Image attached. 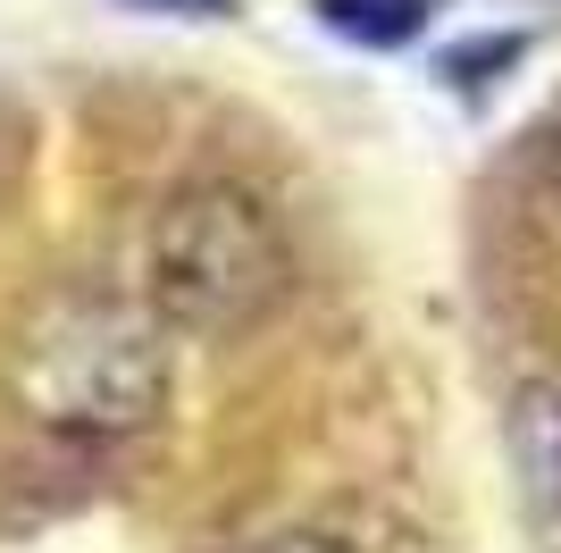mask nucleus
Here are the masks:
<instances>
[{
  "label": "nucleus",
  "mask_w": 561,
  "mask_h": 553,
  "mask_svg": "<svg viewBox=\"0 0 561 553\" xmlns=\"http://www.w3.org/2000/svg\"><path fill=\"white\" fill-rule=\"evenodd\" d=\"M9 386L43 428L68 437H126L160 411L168 394V352H160V311H135L117 294L68 285L25 311Z\"/></svg>",
  "instance_id": "f257e3e1"
},
{
  "label": "nucleus",
  "mask_w": 561,
  "mask_h": 553,
  "mask_svg": "<svg viewBox=\"0 0 561 553\" xmlns=\"http://www.w3.org/2000/svg\"><path fill=\"white\" fill-rule=\"evenodd\" d=\"M285 294V235L243 184H185L151 227V311L185 336H234Z\"/></svg>",
  "instance_id": "f03ea898"
},
{
  "label": "nucleus",
  "mask_w": 561,
  "mask_h": 553,
  "mask_svg": "<svg viewBox=\"0 0 561 553\" xmlns=\"http://www.w3.org/2000/svg\"><path fill=\"white\" fill-rule=\"evenodd\" d=\"M512 470L519 495L545 529H561V369L553 377H528L512 403Z\"/></svg>",
  "instance_id": "7ed1b4c3"
},
{
  "label": "nucleus",
  "mask_w": 561,
  "mask_h": 553,
  "mask_svg": "<svg viewBox=\"0 0 561 553\" xmlns=\"http://www.w3.org/2000/svg\"><path fill=\"white\" fill-rule=\"evenodd\" d=\"M411 9H420V0H328V18H335V25H352V34H377V43H386V34H402V25H411Z\"/></svg>",
  "instance_id": "20e7f679"
},
{
  "label": "nucleus",
  "mask_w": 561,
  "mask_h": 553,
  "mask_svg": "<svg viewBox=\"0 0 561 553\" xmlns=\"http://www.w3.org/2000/svg\"><path fill=\"white\" fill-rule=\"evenodd\" d=\"M243 553H344V545L319 537V529H277V537H260V545H243Z\"/></svg>",
  "instance_id": "39448f33"
},
{
  "label": "nucleus",
  "mask_w": 561,
  "mask_h": 553,
  "mask_svg": "<svg viewBox=\"0 0 561 553\" xmlns=\"http://www.w3.org/2000/svg\"><path fill=\"white\" fill-rule=\"evenodd\" d=\"M553 177H561V168H553Z\"/></svg>",
  "instance_id": "423d86ee"
}]
</instances>
